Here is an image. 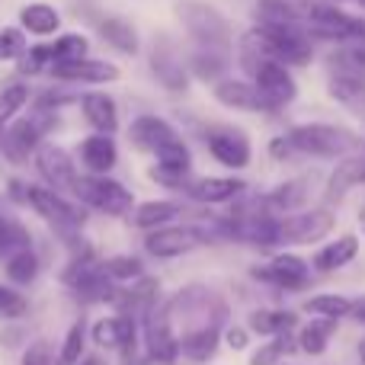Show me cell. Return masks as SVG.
<instances>
[{"mask_svg":"<svg viewBox=\"0 0 365 365\" xmlns=\"http://www.w3.org/2000/svg\"><path fill=\"white\" fill-rule=\"evenodd\" d=\"M353 317H356V321H362V324H365V302H356V308H353Z\"/></svg>","mask_w":365,"mask_h":365,"instance_id":"cell-46","label":"cell"},{"mask_svg":"<svg viewBox=\"0 0 365 365\" xmlns=\"http://www.w3.org/2000/svg\"><path fill=\"white\" fill-rule=\"evenodd\" d=\"M330 93L340 100L343 106L359 109L365 106V81H353V77H330Z\"/></svg>","mask_w":365,"mask_h":365,"instance_id":"cell-37","label":"cell"},{"mask_svg":"<svg viewBox=\"0 0 365 365\" xmlns=\"http://www.w3.org/2000/svg\"><path fill=\"white\" fill-rule=\"evenodd\" d=\"M327 4H346V0H327Z\"/></svg>","mask_w":365,"mask_h":365,"instance_id":"cell-48","label":"cell"},{"mask_svg":"<svg viewBox=\"0 0 365 365\" xmlns=\"http://www.w3.org/2000/svg\"><path fill=\"white\" fill-rule=\"evenodd\" d=\"M292 346H298V343H292L289 334H285V336H272L269 343H263V346L250 356V365H282V359L292 353Z\"/></svg>","mask_w":365,"mask_h":365,"instance_id":"cell-39","label":"cell"},{"mask_svg":"<svg viewBox=\"0 0 365 365\" xmlns=\"http://www.w3.org/2000/svg\"><path fill=\"white\" fill-rule=\"evenodd\" d=\"M26 202L74 247V253L81 250L83 244H77L74 234L81 231V225H83V208H77L71 199H61L55 189H45V186H26Z\"/></svg>","mask_w":365,"mask_h":365,"instance_id":"cell-3","label":"cell"},{"mask_svg":"<svg viewBox=\"0 0 365 365\" xmlns=\"http://www.w3.org/2000/svg\"><path fill=\"white\" fill-rule=\"evenodd\" d=\"M359 4H362V6H365V0H359Z\"/></svg>","mask_w":365,"mask_h":365,"instance_id":"cell-49","label":"cell"},{"mask_svg":"<svg viewBox=\"0 0 365 365\" xmlns=\"http://www.w3.org/2000/svg\"><path fill=\"white\" fill-rule=\"evenodd\" d=\"M250 77H253V87H257V93L263 96L266 106H269V113H272V109L289 106V103L298 96L295 77H292L289 68H285V64H279V61L257 64V68L250 71Z\"/></svg>","mask_w":365,"mask_h":365,"instance_id":"cell-6","label":"cell"},{"mask_svg":"<svg viewBox=\"0 0 365 365\" xmlns=\"http://www.w3.org/2000/svg\"><path fill=\"white\" fill-rule=\"evenodd\" d=\"M359 362H362V365H365V340H362V343H359Z\"/></svg>","mask_w":365,"mask_h":365,"instance_id":"cell-47","label":"cell"},{"mask_svg":"<svg viewBox=\"0 0 365 365\" xmlns=\"http://www.w3.org/2000/svg\"><path fill=\"white\" fill-rule=\"evenodd\" d=\"M19 19H23V29L32 32V36H51V32H58V26H61V13H58L55 6H48V4L23 6Z\"/></svg>","mask_w":365,"mask_h":365,"instance_id":"cell-28","label":"cell"},{"mask_svg":"<svg viewBox=\"0 0 365 365\" xmlns=\"http://www.w3.org/2000/svg\"><path fill=\"white\" fill-rule=\"evenodd\" d=\"M311 192V177H295V180H285L282 186H276L269 195H266V205L276 208V212H292L298 208Z\"/></svg>","mask_w":365,"mask_h":365,"instance_id":"cell-27","label":"cell"},{"mask_svg":"<svg viewBox=\"0 0 365 365\" xmlns=\"http://www.w3.org/2000/svg\"><path fill=\"white\" fill-rule=\"evenodd\" d=\"M289 154H292L289 138H276V141H272V158H279V160H282V158H289Z\"/></svg>","mask_w":365,"mask_h":365,"instance_id":"cell-44","label":"cell"},{"mask_svg":"<svg viewBox=\"0 0 365 365\" xmlns=\"http://www.w3.org/2000/svg\"><path fill=\"white\" fill-rule=\"evenodd\" d=\"M48 58L51 68L55 64H74V61H87V38L83 36H61L48 45Z\"/></svg>","mask_w":365,"mask_h":365,"instance_id":"cell-32","label":"cell"},{"mask_svg":"<svg viewBox=\"0 0 365 365\" xmlns=\"http://www.w3.org/2000/svg\"><path fill=\"white\" fill-rule=\"evenodd\" d=\"M141 330H145V349H148V362H160L170 365L180 356V340L177 330L170 324V308L167 302H158L141 321Z\"/></svg>","mask_w":365,"mask_h":365,"instance_id":"cell-5","label":"cell"},{"mask_svg":"<svg viewBox=\"0 0 365 365\" xmlns=\"http://www.w3.org/2000/svg\"><path fill=\"white\" fill-rule=\"evenodd\" d=\"M177 13L182 19V26L189 29V36L202 45V51H218L227 55V45H231V26L221 16L215 6L199 4V0H182L177 4Z\"/></svg>","mask_w":365,"mask_h":365,"instance_id":"cell-1","label":"cell"},{"mask_svg":"<svg viewBox=\"0 0 365 365\" xmlns=\"http://www.w3.org/2000/svg\"><path fill=\"white\" fill-rule=\"evenodd\" d=\"M356 253H359V240H356L353 234H346V237L334 240V244H327L324 250L314 253V269L317 272H336V269H343L349 259H356Z\"/></svg>","mask_w":365,"mask_h":365,"instance_id":"cell-24","label":"cell"},{"mask_svg":"<svg viewBox=\"0 0 365 365\" xmlns=\"http://www.w3.org/2000/svg\"><path fill=\"white\" fill-rule=\"evenodd\" d=\"M205 145L218 164L231 167V170H244L250 164V141L240 128L234 125H208L205 128Z\"/></svg>","mask_w":365,"mask_h":365,"instance_id":"cell-9","label":"cell"},{"mask_svg":"<svg viewBox=\"0 0 365 365\" xmlns=\"http://www.w3.org/2000/svg\"><path fill=\"white\" fill-rule=\"evenodd\" d=\"M36 167H38V173H42L51 186H55V192H58V189H71V182L77 180L68 151H64V148H58V145L38 148V151H36Z\"/></svg>","mask_w":365,"mask_h":365,"instance_id":"cell-13","label":"cell"},{"mask_svg":"<svg viewBox=\"0 0 365 365\" xmlns=\"http://www.w3.org/2000/svg\"><path fill=\"white\" fill-rule=\"evenodd\" d=\"M26 314H29V302L16 289L0 282V321H19Z\"/></svg>","mask_w":365,"mask_h":365,"instance_id":"cell-40","label":"cell"},{"mask_svg":"<svg viewBox=\"0 0 365 365\" xmlns=\"http://www.w3.org/2000/svg\"><path fill=\"white\" fill-rule=\"evenodd\" d=\"M128 138H132V145L138 148V151L158 154L160 148L170 145L180 135H177V128L167 119H160V115H138V119L132 122V128H128Z\"/></svg>","mask_w":365,"mask_h":365,"instance_id":"cell-12","label":"cell"},{"mask_svg":"<svg viewBox=\"0 0 365 365\" xmlns=\"http://www.w3.org/2000/svg\"><path fill=\"white\" fill-rule=\"evenodd\" d=\"M356 308L353 298L346 295H314L304 302V311L314 317H321V321H340V317H349Z\"/></svg>","mask_w":365,"mask_h":365,"instance_id":"cell-30","label":"cell"},{"mask_svg":"<svg viewBox=\"0 0 365 365\" xmlns=\"http://www.w3.org/2000/svg\"><path fill=\"white\" fill-rule=\"evenodd\" d=\"M26 36L23 29H4L0 32V58H23L26 55Z\"/></svg>","mask_w":365,"mask_h":365,"instance_id":"cell-41","label":"cell"},{"mask_svg":"<svg viewBox=\"0 0 365 365\" xmlns=\"http://www.w3.org/2000/svg\"><path fill=\"white\" fill-rule=\"evenodd\" d=\"M189 71H192L199 81H218L221 83V74L227 71V58L218 55V51H195L189 58Z\"/></svg>","mask_w":365,"mask_h":365,"instance_id":"cell-33","label":"cell"},{"mask_svg":"<svg viewBox=\"0 0 365 365\" xmlns=\"http://www.w3.org/2000/svg\"><path fill=\"white\" fill-rule=\"evenodd\" d=\"M334 212L330 208H311V212L292 215L279 221V244H317L334 231Z\"/></svg>","mask_w":365,"mask_h":365,"instance_id":"cell-7","label":"cell"},{"mask_svg":"<svg viewBox=\"0 0 365 365\" xmlns=\"http://www.w3.org/2000/svg\"><path fill=\"white\" fill-rule=\"evenodd\" d=\"M23 365H58V356H55V349H51L48 340H36L23 353Z\"/></svg>","mask_w":365,"mask_h":365,"instance_id":"cell-42","label":"cell"},{"mask_svg":"<svg viewBox=\"0 0 365 365\" xmlns=\"http://www.w3.org/2000/svg\"><path fill=\"white\" fill-rule=\"evenodd\" d=\"M225 343L231 349H244L247 346V330L244 327H227L225 330Z\"/></svg>","mask_w":365,"mask_h":365,"instance_id":"cell-43","label":"cell"},{"mask_svg":"<svg viewBox=\"0 0 365 365\" xmlns=\"http://www.w3.org/2000/svg\"><path fill=\"white\" fill-rule=\"evenodd\" d=\"M26 250H32L29 231H26L19 221L0 215V259H13V257H19V253H26Z\"/></svg>","mask_w":365,"mask_h":365,"instance_id":"cell-29","label":"cell"},{"mask_svg":"<svg viewBox=\"0 0 365 365\" xmlns=\"http://www.w3.org/2000/svg\"><path fill=\"white\" fill-rule=\"evenodd\" d=\"M51 77L58 81H81V83H106V81H115L119 77V68L109 61H74V64H55L48 68Z\"/></svg>","mask_w":365,"mask_h":365,"instance_id":"cell-15","label":"cell"},{"mask_svg":"<svg viewBox=\"0 0 365 365\" xmlns=\"http://www.w3.org/2000/svg\"><path fill=\"white\" fill-rule=\"evenodd\" d=\"M100 36L106 38L115 51H122V55H138V32H135V26L128 23V19H122V16L103 19Z\"/></svg>","mask_w":365,"mask_h":365,"instance_id":"cell-26","label":"cell"},{"mask_svg":"<svg viewBox=\"0 0 365 365\" xmlns=\"http://www.w3.org/2000/svg\"><path fill=\"white\" fill-rule=\"evenodd\" d=\"M83 346H87V324L77 321L71 324L68 336H64L61 349H58V365H77L83 359Z\"/></svg>","mask_w":365,"mask_h":365,"instance_id":"cell-34","label":"cell"},{"mask_svg":"<svg viewBox=\"0 0 365 365\" xmlns=\"http://www.w3.org/2000/svg\"><path fill=\"white\" fill-rule=\"evenodd\" d=\"M151 64H154V77H158L167 90H186V71H182L180 58L173 55V48H170L167 38H160V45L154 42Z\"/></svg>","mask_w":365,"mask_h":365,"instance_id":"cell-19","label":"cell"},{"mask_svg":"<svg viewBox=\"0 0 365 365\" xmlns=\"http://www.w3.org/2000/svg\"><path fill=\"white\" fill-rule=\"evenodd\" d=\"M115 141L109 135H90V138L81 141V160L93 177H103L115 167Z\"/></svg>","mask_w":365,"mask_h":365,"instance_id":"cell-16","label":"cell"},{"mask_svg":"<svg viewBox=\"0 0 365 365\" xmlns=\"http://www.w3.org/2000/svg\"><path fill=\"white\" fill-rule=\"evenodd\" d=\"M26 100H29V90H26L23 83H13V87H6L4 93H0V138H4V132L10 128V119L26 106Z\"/></svg>","mask_w":365,"mask_h":365,"instance_id":"cell-38","label":"cell"},{"mask_svg":"<svg viewBox=\"0 0 365 365\" xmlns=\"http://www.w3.org/2000/svg\"><path fill=\"white\" fill-rule=\"evenodd\" d=\"M336 334V321H321V317H314L311 324H304L302 330H298V349L308 356H324L330 346V340H334Z\"/></svg>","mask_w":365,"mask_h":365,"instance_id":"cell-25","label":"cell"},{"mask_svg":"<svg viewBox=\"0 0 365 365\" xmlns=\"http://www.w3.org/2000/svg\"><path fill=\"white\" fill-rule=\"evenodd\" d=\"M81 109L87 115V122L96 128V135H113L119 128V109L115 100L106 93H87L81 100Z\"/></svg>","mask_w":365,"mask_h":365,"instance_id":"cell-18","label":"cell"},{"mask_svg":"<svg viewBox=\"0 0 365 365\" xmlns=\"http://www.w3.org/2000/svg\"><path fill=\"white\" fill-rule=\"evenodd\" d=\"M36 276H38L36 250H26V253H19V257L6 259V279H10L13 285H29V282H36Z\"/></svg>","mask_w":365,"mask_h":365,"instance_id":"cell-36","label":"cell"},{"mask_svg":"<svg viewBox=\"0 0 365 365\" xmlns=\"http://www.w3.org/2000/svg\"><path fill=\"white\" fill-rule=\"evenodd\" d=\"M240 192H244V182L234 177H208L189 186V195L195 202H205V205H212V202H231Z\"/></svg>","mask_w":365,"mask_h":365,"instance_id":"cell-21","label":"cell"},{"mask_svg":"<svg viewBox=\"0 0 365 365\" xmlns=\"http://www.w3.org/2000/svg\"><path fill=\"white\" fill-rule=\"evenodd\" d=\"M205 240H208V231L182 225V227H158V231H151L145 237V247L151 257L170 259V257H182V253L195 250V247L205 244Z\"/></svg>","mask_w":365,"mask_h":365,"instance_id":"cell-10","label":"cell"},{"mask_svg":"<svg viewBox=\"0 0 365 365\" xmlns=\"http://www.w3.org/2000/svg\"><path fill=\"white\" fill-rule=\"evenodd\" d=\"M221 343V327H202V330H192V334H182L180 336V356L192 362H208L215 356Z\"/></svg>","mask_w":365,"mask_h":365,"instance_id":"cell-23","label":"cell"},{"mask_svg":"<svg viewBox=\"0 0 365 365\" xmlns=\"http://www.w3.org/2000/svg\"><path fill=\"white\" fill-rule=\"evenodd\" d=\"M71 192H74L83 205L96 208V212H103V215H113V218H119V215H125L128 208H132V192H128L122 182H115L109 177L83 173V177H77L71 182Z\"/></svg>","mask_w":365,"mask_h":365,"instance_id":"cell-4","label":"cell"},{"mask_svg":"<svg viewBox=\"0 0 365 365\" xmlns=\"http://www.w3.org/2000/svg\"><path fill=\"white\" fill-rule=\"evenodd\" d=\"M77 365H109V362H106V359H103V356L90 353V356H83V359H81V362H77Z\"/></svg>","mask_w":365,"mask_h":365,"instance_id":"cell-45","label":"cell"},{"mask_svg":"<svg viewBox=\"0 0 365 365\" xmlns=\"http://www.w3.org/2000/svg\"><path fill=\"white\" fill-rule=\"evenodd\" d=\"M42 132H45V125L38 119L13 122V125L4 132V138H0V151H4V158L13 160V164H26V160L38 151Z\"/></svg>","mask_w":365,"mask_h":365,"instance_id":"cell-11","label":"cell"},{"mask_svg":"<svg viewBox=\"0 0 365 365\" xmlns=\"http://www.w3.org/2000/svg\"><path fill=\"white\" fill-rule=\"evenodd\" d=\"M365 182V154H353L346 158L327 180V202H340L353 186Z\"/></svg>","mask_w":365,"mask_h":365,"instance_id":"cell-20","label":"cell"},{"mask_svg":"<svg viewBox=\"0 0 365 365\" xmlns=\"http://www.w3.org/2000/svg\"><path fill=\"white\" fill-rule=\"evenodd\" d=\"M253 279L285 292H302L311 282V266L295 253H279L269 259V266H253Z\"/></svg>","mask_w":365,"mask_h":365,"instance_id":"cell-8","label":"cell"},{"mask_svg":"<svg viewBox=\"0 0 365 365\" xmlns=\"http://www.w3.org/2000/svg\"><path fill=\"white\" fill-rule=\"evenodd\" d=\"M180 212L182 208L177 202H141V205L135 208V227L151 231V227H158V225H170Z\"/></svg>","mask_w":365,"mask_h":365,"instance_id":"cell-31","label":"cell"},{"mask_svg":"<svg viewBox=\"0 0 365 365\" xmlns=\"http://www.w3.org/2000/svg\"><path fill=\"white\" fill-rule=\"evenodd\" d=\"M295 324H298V317L292 311H279V308H259L247 317V327L259 336H285Z\"/></svg>","mask_w":365,"mask_h":365,"instance_id":"cell-22","label":"cell"},{"mask_svg":"<svg viewBox=\"0 0 365 365\" xmlns=\"http://www.w3.org/2000/svg\"><path fill=\"white\" fill-rule=\"evenodd\" d=\"M103 272L109 276V282H138V279H145V266L135 257L103 259Z\"/></svg>","mask_w":365,"mask_h":365,"instance_id":"cell-35","label":"cell"},{"mask_svg":"<svg viewBox=\"0 0 365 365\" xmlns=\"http://www.w3.org/2000/svg\"><path fill=\"white\" fill-rule=\"evenodd\" d=\"M330 77H353V81H365V38H353L343 42L334 55L327 58Z\"/></svg>","mask_w":365,"mask_h":365,"instance_id":"cell-17","label":"cell"},{"mask_svg":"<svg viewBox=\"0 0 365 365\" xmlns=\"http://www.w3.org/2000/svg\"><path fill=\"white\" fill-rule=\"evenodd\" d=\"M215 100L227 109H240V113H269V106H266V100L257 93V87L244 83V81L215 83Z\"/></svg>","mask_w":365,"mask_h":365,"instance_id":"cell-14","label":"cell"},{"mask_svg":"<svg viewBox=\"0 0 365 365\" xmlns=\"http://www.w3.org/2000/svg\"><path fill=\"white\" fill-rule=\"evenodd\" d=\"M285 138L295 151L311 154V158H343L362 145L359 135L340 125H298Z\"/></svg>","mask_w":365,"mask_h":365,"instance_id":"cell-2","label":"cell"}]
</instances>
